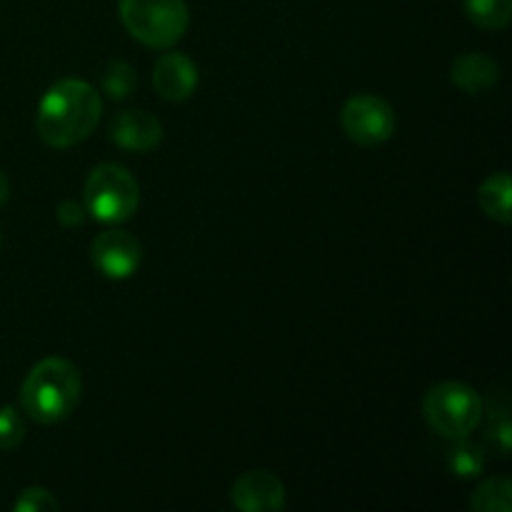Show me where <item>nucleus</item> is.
Here are the masks:
<instances>
[{
	"mask_svg": "<svg viewBox=\"0 0 512 512\" xmlns=\"http://www.w3.org/2000/svg\"><path fill=\"white\" fill-rule=\"evenodd\" d=\"M103 115L98 90L78 78H63L50 85L40 98L35 128L50 148H73L90 138Z\"/></svg>",
	"mask_w": 512,
	"mask_h": 512,
	"instance_id": "nucleus-1",
	"label": "nucleus"
},
{
	"mask_svg": "<svg viewBox=\"0 0 512 512\" xmlns=\"http://www.w3.org/2000/svg\"><path fill=\"white\" fill-rule=\"evenodd\" d=\"M83 380L65 358H43L20 385V408L40 425L63 423L78 408Z\"/></svg>",
	"mask_w": 512,
	"mask_h": 512,
	"instance_id": "nucleus-2",
	"label": "nucleus"
},
{
	"mask_svg": "<svg viewBox=\"0 0 512 512\" xmlns=\"http://www.w3.org/2000/svg\"><path fill=\"white\" fill-rule=\"evenodd\" d=\"M118 13L125 30L155 50L173 48L190 23L185 0H120Z\"/></svg>",
	"mask_w": 512,
	"mask_h": 512,
	"instance_id": "nucleus-3",
	"label": "nucleus"
},
{
	"mask_svg": "<svg viewBox=\"0 0 512 512\" xmlns=\"http://www.w3.org/2000/svg\"><path fill=\"white\" fill-rule=\"evenodd\" d=\"M83 203L85 210L100 223L120 225L133 218L138 210L140 185L123 165L100 163L85 178Z\"/></svg>",
	"mask_w": 512,
	"mask_h": 512,
	"instance_id": "nucleus-4",
	"label": "nucleus"
},
{
	"mask_svg": "<svg viewBox=\"0 0 512 512\" xmlns=\"http://www.w3.org/2000/svg\"><path fill=\"white\" fill-rule=\"evenodd\" d=\"M483 398L478 390L458 380L433 385L423 398V418L440 438H470L483 420Z\"/></svg>",
	"mask_w": 512,
	"mask_h": 512,
	"instance_id": "nucleus-5",
	"label": "nucleus"
},
{
	"mask_svg": "<svg viewBox=\"0 0 512 512\" xmlns=\"http://www.w3.org/2000/svg\"><path fill=\"white\" fill-rule=\"evenodd\" d=\"M340 125L353 143L375 148L395 133V110L388 100L373 93H358L345 100L340 110Z\"/></svg>",
	"mask_w": 512,
	"mask_h": 512,
	"instance_id": "nucleus-6",
	"label": "nucleus"
},
{
	"mask_svg": "<svg viewBox=\"0 0 512 512\" xmlns=\"http://www.w3.org/2000/svg\"><path fill=\"white\" fill-rule=\"evenodd\" d=\"M90 260L108 280H128L143 263V245L128 230L110 228L95 235L90 243Z\"/></svg>",
	"mask_w": 512,
	"mask_h": 512,
	"instance_id": "nucleus-7",
	"label": "nucleus"
},
{
	"mask_svg": "<svg viewBox=\"0 0 512 512\" xmlns=\"http://www.w3.org/2000/svg\"><path fill=\"white\" fill-rule=\"evenodd\" d=\"M230 500L240 512H280L285 508V485L268 470H250L235 480Z\"/></svg>",
	"mask_w": 512,
	"mask_h": 512,
	"instance_id": "nucleus-8",
	"label": "nucleus"
},
{
	"mask_svg": "<svg viewBox=\"0 0 512 512\" xmlns=\"http://www.w3.org/2000/svg\"><path fill=\"white\" fill-rule=\"evenodd\" d=\"M108 135L118 148L130 153H148L163 140V125L145 110H120L108 125Z\"/></svg>",
	"mask_w": 512,
	"mask_h": 512,
	"instance_id": "nucleus-9",
	"label": "nucleus"
},
{
	"mask_svg": "<svg viewBox=\"0 0 512 512\" xmlns=\"http://www.w3.org/2000/svg\"><path fill=\"white\" fill-rule=\"evenodd\" d=\"M198 65L185 53H163L153 68L155 93L170 103L188 100L198 88Z\"/></svg>",
	"mask_w": 512,
	"mask_h": 512,
	"instance_id": "nucleus-10",
	"label": "nucleus"
},
{
	"mask_svg": "<svg viewBox=\"0 0 512 512\" xmlns=\"http://www.w3.org/2000/svg\"><path fill=\"white\" fill-rule=\"evenodd\" d=\"M450 80L468 95H483L500 80L498 60L485 53H463L450 65Z\"/></svg>",
	"mask_w": 512,
	"mask_h": 512,
	"instance_id": "nucleus-11",
	"label": "nucleus"
},
{
	"mask_svg": "<svg viewBox=\"0 0 512 512\" xmlns=\"http://www.w3.org/2000/svg\"><path fill=\"white\" fill-rule=\"evenodd\" d=\"M510 198H512V183H510L508 170H500V173L488 175L478 190V200L483 213L500 225H508L512 220Z\"/></svg>",
	"mask_w": 512,
	"mask_h": 512,
	"instance_id": "nucleus-12",
	"label": "nucleus"
},
{
	"mask_svg": "<svg viewBox=\"0 0 512 512\" xmlns=\"http://www.w3.org/2000/svg\"><path fill=\"white\" fill-rule=\"evenodd\" d=\"M448 470L455 478L473 480L485 470V448L480 443H473L470 438L453 440L448 450Z\"/></svg>",
	"mask_w": 512,
	"mask_h": 512,
	"instance_id": "nucleus-13",
	"label": "nucleus"
},
{
	"mask_svg": "<svg viewBox=\"0 0 512 512\" xmlns=\"http://www.w3.org/2000/svg\"><path fill=\"white\" fill-rule=\"evenodd\" d=\"M463 8L483 30H505L512 20V0H463Z\"/></svg>",
	"mask_w": 512,
	"mask_h": 512,
	"instance_id": "nucleus-14",
	"label": "nucleus"
},
{
	"mask_svg": "<svg viewBox=\"0 0 512 512\" xmlns=\"http://www.w3.org/2000/svg\"><path fill=\"white\" fill-rule=\"evenodd\" d=\"M470 510L475 512H510L512 483L508 478H488L475 488L470 498Z\"/></svg>",
	"mask_w": 512,
	"mask_h": 512,
	"instance_id": "nucleus-15",
	"label": "nucleus"
},
{
	"mask_svg": "<svg viewBox=\"0 0 512 512\" xmlns=\"http://www.w3.org/2000/svg\"><path fill=\"white\" fill-rule=\"evenodd\" d=\"M488 438L498 448L500 455L510 453L512 443V423H510V403L505 390L490 393V413H488Z\"/></svg>",
	"mask_w": 512,
	"mask_h": 512,
	"instance_id": "nucleus-16",
	"label": "nucleus"
},
{
	"mask_svg": "<svg viewBox=\"0 0 512 512\" xmlns=\"http://www.w3.org/2000/svg\"><path fill=\"white\" fill-rule=\"evenodd\" d=\"M135 83H138V78H135V68L130 63H125V60H115V63H110L103 75V90L110 100L128 98V95L135 90Z\"/></svg>",
	"mask_w": 512,
	"mask_h": 512,
	"instance_id": "nucleus-17",
	"label": "nucleus"
},
{
	"mask_svg": "<svg viewBox=\"0 0 512 512\" xmlns=\"http://www.w3.org/2000/svg\"><path fill=\"white\" fill-rule=\"evenodd\" d=\"M25 438V423L23 415L13 408L5 405L0 408V450H15Z\"/></svg>",
	"mask_w": 512,
	"mask_h": 512,
	"instance_id": "nucleus-18",
	"label": "nucleus"
},
{
	"mask_svg": "<svg viewBox=\"0 0 512 512\" xmlns=\"http://www.w3.org/2000/svg\"><path fill=\"white\" fill-rule=\"evenodd\" d=\"M15 512H58L60 503L45 488H25L13 505Z\"/></svg>",
	"mask_w": 512,
	"mask_h": 512,
	"instance_id": "nucleus-19",
	"label": "nucleus"
},
{
	"mask_svg": "<svg viewBox=\"0 0 512 512\" xmlns=\"http://www.w3.org/2000/svg\"><path fill=\"white\" fill-rule=\"evenodd\" d=\"M85 215H88L85 205L75 203V200H65V203L58 205V220L65 228H78V225H83Z\"/></svg>",
	"mask_w": 512,
	"mask_h": 512,
	"instance_id": "nucleus-20",
	"label": "nucleus"
},
{
	"mask_svg": "<svg viewBox=\"0 0 512 512\" xmlns=\"http://www.w3.org/2000/svg\"><path fill=\"white\" fill-rule=\"evenodd\" d=\"M8 195H10V183H8V178H5L3 170H0V205L8 200Z\"/></svg>",
	"mask_w": 512,
	"mask_h": 512,
	"instance_id": "nucleus-21",
	"label": "nucleus"
}]
</instances>
